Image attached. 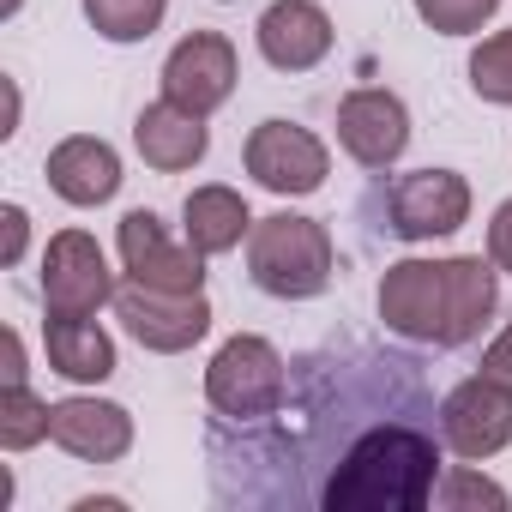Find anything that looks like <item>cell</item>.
<instances>
[{"mask_svg":"<svg viewBox=\"0 0 512 512\" xmlns=\"http://www.w3.org/2000/svg\"><path fill=\"white\" fill-rule=\"evenodd\" d=\"M428 404L392 410L380 422H368L344 458L332 464V476L320 482V506L326 512H422L434 506V482H440V428H422Z\"/></svg>","mask_w":512,"mask_h":512,"instance_id":"obj_1","label":"cell"},{"mask_svg":"<svg viewBox=\"0 0 512 512\" xmlns=\"http://www.w3.org/2000/svg\"><path fill=\"white\" fill-rule=\"evenodd\" d=\"M332 266H338V247H332V229L320 217L272 211V217L253 223V235H247V278L260 284L266 296H278V302L326 296Z\"/></svg>","mask_w":512,"mask_h":512,"instance_id":"obj_2","label":"cell"},{"mask_svg":"<svg viewBox=\"0 0 512 512\" xmlns=\"http://www.w3.org/2000/svg\"><path fill=\"white\" fill-rule=\"evenodd\" d=\"M290 392V362L272 338L260 332H235L217 344L211 368H205V404L217 410L211 428H247L266 422Z\"/></svg>","mask_w":512,"mask_h":512,"instance_id":"obj_3","label":"cell"},{"mask_svg":"<svg viewBox=\"0 0 512 512\" xmlns=\"http://www.w3.org/2000/svg\"><path fill=\"white\" fill-rule=\"evenodd\" d=\"M470 223V181L458 169H410L380 193V229L398 241H446Z\"/></svg>","mask_w":512,"mask_h":512,"instance_id":"obj_4","label":"cell"},{"mask_svg":"<svg viewBox=\"0 0 512 512\" xmlns=\"http://www.w3.org/2000/svg\"><path fill=\"white\" fill-rule=\"evenodd\" d=\"M241 163H247L253 181H260L266 193H278V199H308V193H320L326 175H332V151H326V139L308 133L302 121H278V115L247 133Z\"/></svg>","mask_w":512,"mask_h":512,"instance_id":"obj_5","label":"cell"},{"mask_svg":"<svg viewBox=\"0 0 512 512\" xmlns=\"http://www.w3.org/2000/svg\"><path fill=\"white\" fill-rule=\"evenodd\" d=\"M380 320L404 344H452V290H446V260H398L380 278Z\"/></svg>","mask_w":512,"mask_h":512,"instance_id":"obj_6","label":"cell"},{"mask_svg":"<svg viewBox=\"0 0 512 512\" xmlns=\"http://www.w3.org/2000/svg\"><path fill=\"white\" fill-rule=\"evenodd\" d=\"M115 247H121V272L127 284H145V290H175V296H199L205 290V253L181 235L169 241L163 217L157 211H127L121 229H115Z\"/></svg>","mask_w":512,"mask_h":512,"instance_id":"obj_7","label":"cell"},{"mask_svg":"<svg viewBox=\"0 0 512 512\" xmlns=\"http://www.w3.org/2000/svg\"><path fill=\"white\" fill-rule=\"evenodd\" d=\"M37 290H43V308L49 314H97V308H115L121 278L109 272V253L97 247V235L61 229L43 247V278H37Z\"/></svg>","mask_w":512,"mask_h":512,"instance_id":"obj_8","label":"cell"},{"mask_svg":"<svg viewBox=\"0 0 512 512\" xmlns=\"http://www.w3.org/2000/svg\"><path fill=\"white\" fill-rule=\"evenodd\" d=\"M434 428H440V440H446L452 458L482 464V458L506 452V446H512V386H500V380H488V374L458 380V386L440 398Z\"/></svg>","mask_w":512,"mask_h":512,"instance_id":"obj_9","label":"cell"},{"mask_svg":"<svg viewBox=\"0 0 512 512\" xmlns=\"http://www.w3.org/2000/svg\"><path fill=\"white\" fill-rule=\"evenodd\" d=\"M115 320L127 326V338L151 356H181L211 332V302L199 296H175V290H145V284H121L115 290Z\"/></svg>","mask_w":512,"mask_h":512,"instance_id":"obj_10","label":"cell"},{"mask_svg":"<svg viewBox=\"0 0 512 512\" xmlns=\"http://www.w3.org/2000/svg\"><path fill=\"white\" fill-rule=\"evenodd\" d=\"M235 79H241V61H235V43L223 31H187L163 55V97L205 115V121L235 97Z\"/></svg>","mask_w":512,"mask_h":512,"instance_id":"obj_11","label":"cell"},{"mask_svg":"<svg viewBox=\"0 0 512 512\" xmlns=\"http://www.w3.org/2000/svg\"><path fill=\"white\" fill-rule=\"evenodd\" d=\"M338 145L362 169H392L410 151V109L386 85H356L338 103Z\"/></svg>","mask_w":512,"mask_h":512,"instance_id":"obj_12","label":"cell"},{"mask_svg":"<svg viewBox=\"0 0 512 512\" xmlns=\"http://www.w3.org/2000/svg\"><path fill=\"white\" fill-rule=\"evenodd\" d=\"M253 43H260L266 67H278V73H314L332 55L338 31L320 0H272L260 25H253Z\"/></svg>","mask_w":512,"mask_h":512,"instance_id":"obj_13","label":"cell"},{"mask_svg":"<svg viewBox=\"0 0 512 512\" xmlns=\"http://www.w3.org/2000/svg\"><path fill=\"white\" fill-rule=\"evenodd\" d=\"M49 440L73 452L79 464H121L133 452V416L109 398H55L49 404Z\"/></svg>","mask_w":512,"mask_h":512,"instance_id":"obj_14","label":"cell"},{"mask_svg":"<svg viewBox=\"0 0 512 512\" xmlns=\"http://www.w3.org/2000/svg\"><path fill=\"white\" fill-rule=\"evenodd\" d=\"M43 175H49V193L67 199V205H79V211L109 205V199L121 193V181H127L115 145L97 139V133H67V139L43 157Z\"/></svg>","mask_w":512,"mask_h":512,"instance_id":"obj_15","label":"cell"},{"mask_svg":"<svg viewBox=\"0 0 512 512\" xmlns=\"http://www.w3.org/2000/svg\"><path fill=\"white\" fill-rule=\"evenodd\" d=\"M133 151L145 157V169L181 175V169H199V163H205L211 127H205V115H193V109L157 97V103H145L139 121H133Z\"/></svg>","mask_w":512,"mask_h":512,"instance_id":"obj_16","label":"cell"},{"mask_svg":"<svg viewBox=\"0 0 512 512\" xmlns=\"http://www.w3.org/2000/svg\"><path fill=\"white\" fill-rule=\"evenodd\" d=\"M43 356L61 380L73 386H103L121 356H115V338L97 326V314H49L43 320Z\"/></svg>","mask_w":512,"mask_h":512,"instance_id":"obj_17","label":"cell"},{"mask_svg":"<svg viewBox=\"0 0 512 512\" xmlns=\"http://www.w3.org/2000/svg\"><path fill=\"white\" fill-rule=\"evenodd\" d=\"M253 223H260V217H253L247 199H241L235 187H223V181L193 187L187 205H181V235L205 253V260H217V253H235V247L253 235Z\"/></svg>","mask_w":512,"mask_h":512,"instance_id":"obj_18","label":"cell"},{"mask_svg":"<svg viewBox=\"0 0 512 512\" xmlns=\"http://www.w3.org/2000/svg\"><path fill=\"white\" fill-rule=\"evenodd\" d=\"M446 290H452V344L446 350H464L482 338V326L500 308V266L482 260V253H458V260H446Z\"/></svg>","mask_w":512,"mask_h":512,"instance_id":"obj_19","label":"cell"},{"mask_svg":"<svg viewBox=\"0 0 512 512\" xmlns=\"http://www.w3.org/2000/svg\"><path fill=\"white\" fill-rule=\"evenodd\" d=\"M85 19L103 43H145L169 19V0H85Z\"/></svg>","mask_w":512,"mask_h":512,"instance_id":"obj_20","label":"cell"},{"mask_svg":"<svg viewBox=\"0 0 512 512\" xmlns=\"http://www.w3.org/2000/svg\"><path fill=\"white\" fill-rule=\"evenodd\" d=\"M470 91L494 109H512V31H494L470 49Z\"/></svg>","mask_w":512,"mask_h":512,"instance_id":"obj_21","label":"cell"},{"mask_svg":"<svg viewBox=\"0 0 512 512\" xmlns=\"http://www.w3.org/2000/svg\"><path fill=\"white\" fill-rule=\"evenodd\" d=\"M37 440H49V404L25 386H7L0 392V446L7 452H31Z\"/></svg>","mask_w":512,"mask_h":512,"instance_id":"obj_22","label":"cell"},{"mask_svg":"<svg viewBox=\"0 0 512 512\" xmlns=\"http://www.w3.org/2000/svg\"><path fill=\"white\" fill-rule=\"evenodd\" d=\"M434 506H440V512H464V506H512V494L464 458V464H446V470H440V482H434Z\"/></svg>","mask_w":512,"mask_h":512,"instance_id":"obj_23","label":"cell"},{"mask_svg":"<svg viewBox=\"0 0 512 512\" xmlns=\"http://www.w3.org/2000/svg\"><path fill=\"white\" fill-rule=\"evenodd\" d=\"M416 19L440 37H476L494 13H500V0H410Z\"/></svg>","mask_w":512,"mask_h":512,"instance_id":"obj_24","label":"cell"},{"mask_svg":"<svg viewBox=\"0 0 512 512\" xmlns=\"http://www.w3.org/2000/svg\"><path fill=\"white\" fill-rule=\"evenodd\" d=\"M0 223H7V247H0V266H19L31 247V211L25 205H0Z\"/></svg>","mask_w":512,"mask_h":512,"instance_id":"obj_25","label":"cell"},{"mask_svg":"<svg viewBox=\"0 0 512 512\" xmlns=\"http://www.w3.org/2000/svg\"><path fill=\"white\" fill-rule=\"evenodd\" d=\"M488 260L512 278V199H500L494 217H488Z\"/></svg>","mask_w":512,"mask_h":512,"instance_id":"obj_26","label":"cell"},{"mask_svg":"<svg viewBox=\"0 0 512 512\" xmlns=\"http://www.w3.org/2000/svg\"><path fill=\"white\" fill-rule=\"evenodd\" d=\"M482 374L488 380H500V386H512V320L494 332V344L482 350Z\"/></svg>","mask_w":512,"mask_h":512,"instance_id":"obj_27","label":"cell"},{"mask_svg":"<svg viewBox=\"0 0 512 512\" xmlns=\"http://www.w3.org/2000/svg\"><path fill=\"white\" fill-rule=\"evenodd\" d=\"M25 374H31L25 368V338L7 326V386H25Z\"/></svg>","mask_w":512,"mask_h":512,"instance_id":"obj_28","label":"cell"},{"mask_svg":"<svg viewBox=\"0 0 512 512\" xmlns=\"http://www.w3.org/2000/svg\"><path fill=\"white\" fill-rule=\"evenodd\" d=\"M19 133V85L7 79V127H0V139H13Z\"/></svg>","mask_w":512,"mask_h":512,"instance_id":"obj_29","label":"cell"},{"mask_svg":"<svg viewBox=\"0 0 512 512\" xmlns=\"http://www.w3.org/2000/svg\"><path fill=\"white\" fill-rule=\"evenodd\" d=\"M19 7H25V0H0V19H13Z\"/></svg>","mask_w":512,"mask_h":512,"instance_id":"obj_30","label":"cell"},{"mask_svg":"<svg viewBox=\"0 0 512 512\" xmlns=\"http://www.w3.org/2000/svg\"><path fill=\"white\" fill-rule=\"evenodd\" d=\"M223 7H229V0H223Z\"/></svg>","mask_w":512,"mask_h":512,"instance_id":"obj_31","label":"cell"}]
</instances>
